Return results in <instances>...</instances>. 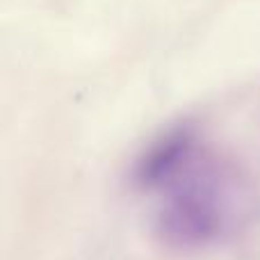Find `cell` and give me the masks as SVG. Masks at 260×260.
I'll return each mask as SVG.
<instances>
[{
	"label": "cell",
	"instance_id": "6da1fadb",
	"mask_svg": "<svg viewBox=\"0 0 260 260\" xmlns=\"http://www.w3.org/2000/svg\"><path fill=\"white\" fill-rule=\"evenodd\" d=\"M197 162L169 185L171 189L157 212L155 231L169 247H206L229 229L233 215L226 174Z\"/></svg>",
	"mask_w": 260,
	"mask_h": 260
},
{
	"label": "cell",
	"instance_id": "7a4b0ae2",
	"mask_svg": "<svg viewBox=\"0 0 260 260\" xmlns=\"http://www.w3.org/2000/svg\"><path fill=\"white\" fill-rule=\"evenodd\" d=\"M199 157V135L192 126H176L162 133L139 155L133 169L135 183L142 189L169 187Z\"/></svg>",
	"mask_w": 260,
	"mask_h": 260
}]
</instances>
